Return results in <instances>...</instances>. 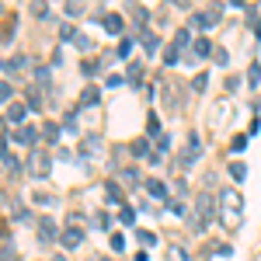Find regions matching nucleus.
<instances>
[{"instance_id": "obj_1", "label": "nucleus", "mask_w": 261, "mask_h": 261, "mask_svg": "<svg viewBox=\"0 0 261 261\" xmlns=\"http://www.w3.org/2000/svg\"><path fill=\"white\" fill-rule=\"evenodd\" d=\"M219 223L227 227L230 234H237L240 227H244V199H240V192H234V188H227L219 195Z\"/></svg>"}, {"instance_id": "obj_2", "label": "nucleus", "mask_w": 261, "mask_h": 261, "mask_svg": "<svg viewBox=\"0 0 261 261\" xmlns=\"http://www.w3.org/2000/svg\"><path fill=\"white\" fill-rule=\"evenodd\" d=\"M209 216H212V199L209 195H199L195 199V212H192V230H206Z\"/></svg>"}, {"instance_id": "obj_3", "label": "nucleus", "mask_w": 261, "mask_h": 261, "mask_svg": "<svg viewBox=\"0 0 261 261\" xmlns=\"http://www.w3.org/2000/svg\"><path fill=\"white\" fill-rule=\"evenodd\" d=\"M49 167H52V160H49L46 150H31V154H28V171H31L35 178H46Z\"/></svg>"}, {"instance_id": "obj_4", "label": "nucleus", "mask_w": 261, "mask_h": 261, "mask_svg": "<svg viewBox=\"0 0 261 261\" xmlns=\"http://www.w3.org/2000/svg\"><path fill=\"white\" fill-rule=\"evenodd\" d=\"M219 21V7H212V11H199V14H192V28H212Z\"/></svg>"}, {"instance_id": "obj_5", "label": "nucleus", "mask_w": 261, "mask_h": 261, "mask_svg": "<svg viewBox=\"0 0 261 261\" xmlns=\"http://www.w3.org/2000/svg\"><path fill=\"white\" fill-rule=\"evenodd\" d=\"M80 240H84V230H80V227H66V230L59 234V244H63L66 251H73V247H80Z\"/></svg>"}, {"instance_id": "obj_6", "label": "nucleus", "mask_w": 261, "mask_h": 261, "mask_svg": "<svg viewBox=\"0 0 261 261\" xmlns=\"http://www.w3.org/2000/svg\"><path fill=\"white\" fill-rule=\"evenodd\" d=\"M14 139H18V143H25V146H31V143H39V129H35V126H18Z\"/></svg>"}, {"instance_id": "obj_7", "label": "nucleus", "mask_w": 261, "mask_h": 261, "mask_svg": "<svg viewBox=\"0 0 261 261\" xmlns=\"http://www.w3.org/2000/svg\"><path fill=\"white\" fill-rule=\"evenodd\" d=\"M199 154H202V146H199V139L192 136V139H188V150H184V154H181V167H192Z\"/></svg>"}, {"instance_id": "obj_8", "label": "nucleus", "mask_w": 261, "mask_h": 261, "mask_svg": "<svg viewBox=\"0 0 261 261\" xmlns=\"http://www.w3.org/2000/svg\"><path fill=\"white\" fill-rule=\"evenodd\" d=\"M101 25H104L111 35H122V28H126V25H122V18H119V14H111V11H108V14H101Z\"/></svg>"}, {"instance_id": "obj_9", "label": "nucleus", "mask_w": 261, "mask_h": 261, "mask_svg": "<svg viewBox=\"0 0 261 261\" xmlns=\"http://www.w3.org/2000/svg\"><path fill=\"white\" fill-rule=\"evenodd\" d=\"M4 66V73H21L25 66H28V56H14V59H7V63H0Z\"/></svg>"}, {"instance_id": "obj_10", "label": "nucleus", "mask_w": 261, "mask_h": 261, "mask_svg": "<svg viewBox=\"0 0 261 261\" xmlns=\"http://www.w3.org/2000/svg\"><path fill=\"white\" fill-rule=\"evenodd\" d=\"M7 119H11L14 126H21V122L28 119V108H25V104H11V108H7Z\"/></svg>"}, {"instance_id": "obj_11", "label": "nucleus", "mask_w": 261, "mask_h": 261, "mask_svg": "<svg viewBox=\"0 0 261 261\" xmlns=\"http://www.w3.org/2000/svg\"><path fill=\"white\" fill-rule=\"evenodd\" d=\"M39 237H42V240H52V237H56V223H52L49 216L39 219Z\"/></svg>"}, {"instance_id": "obj_12", "label": "nucleus", "mask_w": 261, "mask_h": 261, "mask_svg": "<svg viewBox=\"0 0 261 261\" xmlns=\"http://www.w3.org/2000/svg\"><path fill=\"white\" fill-rule=\"evenodd\" d=\"M209 52H212L209 39H195V42H192V59H199V56H209Z\"/></svg>"}, {"instance_id": "obj_13", "label": "nucleus", "mask_w": 261, "mask_h": 261, "mask_svg": "<svg viewBox=\"0 0 261 261\" xmlns=\"http://www.w3.org/2000/svg\"><path fill=\"white\" fill-rule=\"evenodd\" d=\"M146 192H150L154 199H164V195H167V188H164V181H157V178H150V181H146Z\"/></svg>"}, {"instance_id": "obj_14", "label": "nucleus", "mask_w": 261, "mask_h": 261, "mask_svg": "<svg viewBox=\"0 0 261 261\" xmlns=\"http://www.w3.org/2000/svg\"><path fill=\"white\" fill-rule=\"evenodd\" d=\"M227 171H230V178H234V181H244V178H247V167H244L240 160H234V164H230Z\"/></svg>"}, {"instance_id": "obj_15", "label": "nucleus", "mask_w": 261, "mask_h": 261, "mask_svg": "<svg viewBox=\"0 0 261 261\" xmlns=\"http://www.w3.org/2000/svg\"><path fill=\"white\" fill-rule=\"evenodd\" d=\"M98 98H101V94H98V87H91V91H84V94H80V104H98Z\"/></svg>"}, {"instance_id": "obj_16", "label": "nucleus", "mask_w": 261, "mask_h": 261, "mask_svg": "<svg viewBox=\"0 0 261 261\" xmlns=\"http://www.w3.org/2000/svg\"><path fill=\"white\" fill-rule=\"evenodd\" d=\"M42 136H46V139H59V126H56V122H46V126H42Z\"/></svg>"}, {"instance_id": "obj_17", "label": "nucleus", "mask_w": 261, "mask_h": 261, "mask_svg": "<svg viewBox=\"0 0 261 261\" xmlns=\"http://www.w3.org/2000/svg\"><path fill=\"white\" fill-rule=\"evenodd\" d=\"M139 42H143V49H146V52H154V49H157V35H150V31H146Z\"/></svg>"}, {"instance_id": "obj_18", "label": "nucleus", "mask_w": 261, "mask_h": 261, "mask_svg": "<svg viewBox=\"0 0 261 261\" xmlns=\"http://www.w3.org/2000/svg\"><path fill=\"white\" fill-rule=\"evenodd\" d=\"M59 39H66V42H73V39H77V31H73V25H59Z\"/></svg>"}, {"instance_id": "obj_19", "label": "nucleus", "mask_w": 261, "mask_h": 261, "mask_svg": "<svg viewBox=\"0 0 261 261\" xmlns=\"http://www.w3.org/2000/svg\"><path fill=\"white\" fill-rule=\"evenodd\" d=\"M35 80H39L42 87H49V70H46V66H39V70H35Z\"/></svg>"}, {"instance_id": "obj_20", "label": "nucleus", "mask_w": 261, "mask_h": 261, "mask_svg": "<svg viewBox=\"0 0 261 261\" xmlns=\"http://www.w3.org/2000/svg\"><path fill=\"white\" fill-rule=\"evenodd\" d=\"M247 80H251V84H258V80H261V66H258V63H251V70H247Z\"/></svg>"}, {"instance_id": "obj_21", "label": "nucleus", "mask_w": 261, "mask_h": 261, "mask_svg": "<svg viewBox=\"0 0 261 261\" xmlns=\"http://www.w3.org/2000/svg\"><path fill=\"white\" fill-rule=\"evenodd\" d=\"M244 146H247V136H234V143H230V150H234V154H240Z\"/></svg>"}, {"instance_id": "obj_22", "label": "nucleus", "mask_w": 261, "mask_h": 261, "mask_svg": "<svg viewBox=\"0 0 261 261\" xmlns=\"http://www.w3.org/2000/svg\"><path fill=\"white\" fill-rule=\"evenodd\" d=\"M119 219H122V227H132V219H136V216H132V209H122Z\"/></svg>"}, {"instance_id": "obj_23", "label": "nucleus", "mask_w": 261, "mask_h": 261, "mask_svg": "<svg viewBox=\"0 0 261 261\" xmlns=\"http://www.w3.org/2000/svg\"><path fill=\"white\" fill-rule=\"evenodd\" d=\"M167 261H188V254H184L181 247H171V258Z\"/></svg>"}, {"instance_id": "obj_24", "label": "nucleus", "mask_w": 261, "mask_h": 261, "mask_svg": "<svg viewBox=\"0 0 261 261\" xmlns=\"http://www.w3.org/2000/svg\"><path fill=\"white\" fill-rule=\"evenodd\" d=\"M129 11H132V18H136L139 25H146V18H150V14H146V11H143V7H129Z\"/></svg>"}, {"instance_id": "obj_25", "label": "nucleus", "mask_w": 261, "mask_h": 261, "mask_svg": "<svg viewBox=\"0 0 261 261\" xmlns=\"http://www.w3.org/2000/svg\"><path fill=\"white\" fill-rule=\"evenodd\" d=\"M164 63H167V66H171V63H178V49H174V46H171V49H164Z\"/></svg>"}, {"instance_id": "obj_26", "label": "nucleus", "mask_w": 261, "mask_h": 261, "mask_svg": "<svg viewBox=\"0 0 261 261\" xmlns=\"http://www.w3.org/2000/svg\"><path fill=\"white\" fill-rule=\"evenodd\" d=\"M4 167H7V171H18L21 164H18V157H11V154H4Z\"/></svg>"}, {"instance_id": "obj_27", "label": "nucleus", "mask_w": 261, "mask_h": 261, "mask_svg": "<svg viewBox=\"0 0 261 261\" xmlns=\"http://www.w3.org/2000/svg\"><path fill=\"white\" fill-rule=\"evenodd\" d=\"M212 56H216V63H219V66H227V59H230V56H227V49H212Z\"/></svg>"}, {"instance_id": "obj_28", "label": "nucleus", "mask_w": 261, "mask_h": 261, "mask_svg": "<svg viewBox=\"0 0 261 261\" xmlns=\"http://www.w3.org/2000/svg\"><path fill=\"white\" fill-rule=\"evenodd\" d=\"M139 244H146V247H154V244H157V237H154V234H143V230H139Z\"/></svg>"}, {"instance_id": "obj_29", "label": "nucleus", "mask_w": 261, "mask_h": 261, "mask_svg": "<svg viewBox=\"0 0 261 261\" xmlns=\"http://www.w3.org/2000/svg\"><path fill=\"white\" fill-rule=\"evenodd\" d=\"M178 46H188V31H178V35H174V49H178Z\"/></svg>"}, {"instance_id": "obj_30", "label": "nucleus", "mask_w": 261, "mask_h": 261, "mask_svg": "<svg viewBox=\"0 0 261 261\" xmlns=\"http://www.w3.org/2000/svg\"><path fill=\"white\" fill-rule=\"evenodd\" d=\"M122 181H126V184H136V171L126 167V171H122Z\"/></svg>"}, {"instance_id": "obj_31", "label": "nucleus", "mask_w": 261, "mask_h": 261, "mask_svg": "<svg viewBox=\"0 0 261 261\" xmlns=\"http://www.w3.org/2000/svg\"><path fill=\"white\" fill-rule=\"evenodd\" d=\"M84 11V4H77V0H70V4H66V14H80Z\"/></svg>"}, {"instance_id": "obj_32", "label": "nucleus", "mask_w": 261, "mask_h": 261, "mask_svg": "<svg viewBox=\"0 0 261 261\" xmlns=\"http://www.w3.org/2000/svg\"><path fill=\"white\" fill-rule=\"evenodd\" d=\"M0 101H11V84L0 80Z\"/></svg>"}, {"instance_id": "obj_33", "label": "nucleus", "mask_w": 261, "mask_h": 261, "mask_svg": "<svg viewBox=\"0 0 261 261\" xmlns=\"http://www.w3.org/2000/svg\"><path fill=\"white\" fill-rule=\"evenodd\" d=\"M111 247H115V251H122V247H126V240H122V234H111Z\"/></svg>"}, {"instance_id": "obj_34", "label": "nucleus", "mask_w": 261, "mask_h": 261, "mask_svg": "<svg viewBox=\"0 0 261 261\" xmlns=\"http://www.w3.org/2000/svg\"><path fill=\"white\" fill-rule=\"evenodd\" d=\"M136 80H139V63L129 66V84H136Z\"/></svg>"}, {"instance_id": "obj_35", "label": "nucleus", "mask_w": 261, "mask_h": 261, "mask_svg": "<svg viewBox=\"0 0 261 261\" xmlns=\"http://www.w3.org/2000/svg\"><path fill=\"white\" fill-rule=\"evenodd\" d=\"M129 52H132V42H129V39H122V46H119V56H129Z\"/></svg>"}, {"instance_id": "obj_36", "label": "nucleus", "mask_w": 261, "mask_h": 261, "mask_svg": "<svg viewBox=\"0 0 261 261\" xmlns=\"http://www.w3.org/2000/svg\"><path fill=\"white\" fill-rule=\"evenodd\" d=\"M254 39H261V21H258V25H254Z\"/></svg>"}, {"instance_id": "obj_37", "label": "nucleus", "mask_w": 261, "mask_h": 261, "mask_svg": "<svg viewBox=\"0 0 261 261\" xmlns=\"http://www.w3.org/2000/svg\"><path fill=\"white\" fill-rule=\"evenodd\" d=\"M0 261H14V254H11V251H7V254H0Z\"/></svg>"}, {"instance_id": "obj_38", "label": "nucleus", "mask_w": 261, "mask_h": 261, "mask_svg": "<svg viewBox=\"0 0 261 261\" xmlns=\"http://www.w3.org/2000/svg\"><path fill=\"white\" fill-rule=\"evenodd\" d=\"M0 143H4V122H0Z\"/></svg>"}, {"instance_id": "obj_39", "label": "nucleus", "mask_w": 261, "mask_h": 261, "mask_svg": "<svg viewBox=\"0 0 261 261\" xmlns=\"http://www.w3.org/2000/svg\"><path fill=\"white\" fill-rule=\"evenodd\" d=\"M52 261H63V254H59V258H52Z\"/></svg>"}, {"instance_id": "obj_40", "label": "nucleus", "mask_w": 261, "mask_h": 261, "mask_svg": "<svg viewBox=\"0 0 261 261\" xmlns=\"http://www.w3.org/2000/svg\"><path fill=\"white\" fill-rule=\"evenodd\" d=\"M0 11H4V4H0Z\"/></svg>"}, {"instance_id": "obj_41", "label": "nucleus", "mask_w": 261, "mask_h": 261, "mask_svg": "<svg viewBox=\"0 0 261 261\" xmlns=\"http://www.w3.org/2000/svg\"><path fill=\"white\" fill-rule=\"evenodd\" d=\"M101 261H108V258H101Z\"/></svg>"}]
</instances>
